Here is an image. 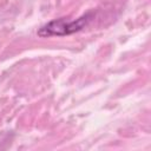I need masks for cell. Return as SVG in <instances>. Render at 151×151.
Returning <instances> with one entry per match:
<instances>
[{
	"instance_id": "obj_1",
	"label": "cell",
	"mask_w": 151,
	"mask_h": 151,
	"mask_svg": "<svg viewBox=\"0 0 151 151\" xmlns=\"http://www.w3.org/2000/svg\"><path fill=\"white\" fill-rule=\"evenodd\" d=\"M92 17L93 15L91 13H86L73 20L66 19V18H59V19L52 20L39 28L38 35L46 38V37H53V35L63 37V35L73 34L76 32L81 31L84 27H86L91 21Z\"/></svg>"
}]
</instances>
